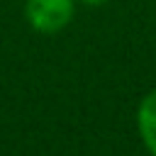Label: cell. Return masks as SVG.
I'll use <instances>...</instances> for the list:
<instances>
[{
  "instance_id": "1",
  "label": "cell",
  "mask_w": 156,
  "mask_h": 156,
  "mask_svg": "<svg viewBox=\"0 0 156 156\" xmlns=\"http://www.w3.org/2000/svg\"><path fill=\"white\" fill-rule=\"evenodd\" d=\"M73 17V0H27V20L37 32L63 29Z\"/></svg>"
},
{
  "instance_id": "2",
  "label": "cell",
  "mask_w": 156,
  "mask_h": 156,
  "mask_svg": "<svg viewBox=\"0 0 156 156\" xmlns=\"http://www.w3.org/2000/svg\"><path fill=\"white\" fill-rule=\"evenodd\" d=\"M136 124H139V134L146 149L151 151V156H156V90L141 100L139 112H136Z\"/></svg>"
},
{
  "instance_id": "3",
  "label": "cell",
  "mask_w": 156,
  "mask_h": 156,
  "mask_svg": "<svg viewBox=\"0 0 156 156\" xmlns=\"http://www.w3.org/2000/svg\"><path fill=\"white\" fill-rule=\"evenodd\" d=\"M80 2H85V5H102V2H107V0H80Z\"/></svg>"
}]
</instances>
